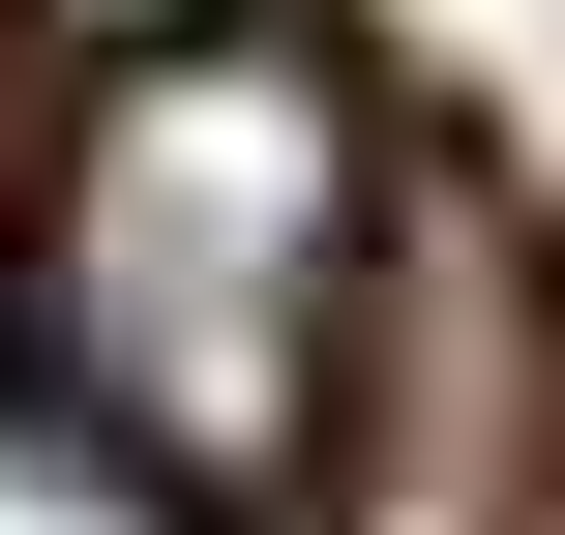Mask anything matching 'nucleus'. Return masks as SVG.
Masks as SVG:
<instances>
[{
  "instance_id": "f257e3e1",
  "label": "nucleus",
  "mask_w": 565,
  "mask_h": 535,
  "mask_svg": "<svg viewBox=\"0 0 565 535\" xmlns=\"http://www.w3.org/2000/svg\"><path fill=\"white\" fill-rule=\"evenodd\" d=\"M387 179L417 149L358 119L328 30H119V60H60L30 208H0V387H30V447H89L179 535H298Z\"/></svg>"
},
{
  "instance_id": "f03ea898",
  "label": "nucleus",
  "mask_w": 565,
  "mask_h": 535,
  "mask_svg": "<svg viewBox=\"0 0 565 535\" xmlns=\"http://www.w3.org/2000/svg\"><path fill=\"white\" fill-rule=\"evenodd\" d=\"M298 535H565V268L507 179H387Z\"/></svg>"
},
{
  "instance_id": "7ed1b4c3",
  "label": "nucleus",
  "mask_w": 565,
  "mask_h": 535,
  "mask_svg": "<svg viewBox=\"0 0 565 535\" xmlns=\"http://www.w3.org/2000/svg\"><path fill=\"white\" fill-rule=\"evenodd\" d=\"M60 30H89V60H119V30H298V0H60Z\"/></svg>"
}]
</instances>
